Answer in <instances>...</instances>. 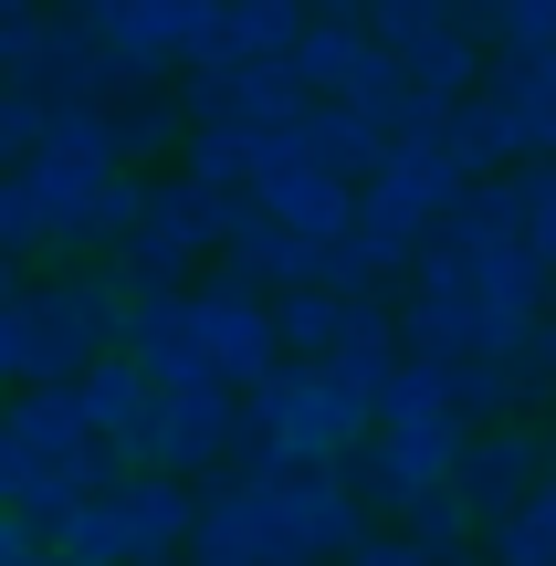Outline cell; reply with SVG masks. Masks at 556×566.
Listing matches in <instances>:
<instances>
[{"mask_svg":"<svg viewBox=\"0 0 556 566\" xmlns=\"http://www.w3.org/2000/svg\"><path fill=\"white\" fill-rule=\"evenodd\" d=\"M368 441V399H357L336 367L273 357L263 378L242 388V462L252 472H336Z\"/></svg>","mask_w":556,"mask_h":566,"instance_id":"cell-1","label":"cell"},{"mask_svg":"<svg viewBox=\"0 0 556 566\" xmlns=\"http://www.w3.org/2000/svg\"><path fill=\"white\" fill-rule=\"evenodd\" d=\"M11 315H21V388H63L74 367H95L116 346L126 283L116 263H42V273H21Z\"/></svg>","mask_w":556,"mask_h":566,"instance_id":"cell-2","label":"cell"},{"mask_svg":"<svg viewBox=\"0 0 556 566\" xmlns=\"http://www.w3.org/2000/svg\"><path fill=\"white\" fill-rule=\"evenodd\" d=\"M231 210H242V189H200V179H147L137 189V221L116 231V283L126 294H179V283H200L210 263H221V231H231Z\"/></svg>","mask_w":556,"mask_h":566,"instance_id":"cell-3","label":"cell"},{"mask_svg":"<svg viewBox=\"0 0 556 566\" xmlns=\"http://www.w3.org/2000/svg\"><path fill=\"white\" fill-rule=\"evenodd\" d=\"M189 514H200V483H168V472L116 462L53 525V556H74V566H147V556H179L189 546Z\"/></svg>","mask_w":556,"mask_h":566,"instance_id":"cell-4","label":"cell"},{"mask_svg":"<svg viewBox=\"0 0 556 566\" xmlns=\"http://www.w3.org/2000/svg\"><path fill=\"white\" fill-rule=\"evenodd\" d=\"M21 200H32V231H42V263H105L116 231L137 221V168H105V158H21L11 168Z\"/></svg>","mask_w":556,"mask_h":566,"instance_id":"cell-5","label":"cell"},{"mask_svg":"<svg viewBox=\"0 0 556 566\" xmlns=\"http://www.w3.org/2000/svg\"><path fill=\"white\" fill-rule=\"evenodd\" d=\"M231 451H242V388L200 378V388H158V399H147L126 462H137V472H168V483H210Z\"/></svg>","mask_w":556,"mask_h":566,"instance_id":"cell-6","label":"cell"},{"mask_svg":"<svg viewBox=\"0 0 556 566\" xmlns=\"http://www.w3.org/2000/svg\"><path fill=\"white\" fill-rule=\"evenodd\" d=\"M200 32H210V0H105V11H95V42H105L116 95H137V84H179L189 53H200Z\"/></svg>","mask_w":556,"mask_h":566,"instance_id":"cell-7","label":"cell"},{"mask_svg":"<svg viewBox=\"0 0 556 566\" xmlns=\"http://www.w3.org/2000/svg\"><path fill=\"white\" fill-rule=\"evenodd\" d=\"M263 483V514H273V535H284L305 566H336L368 535V504L347 493V472H252Z\"/></svg>","mask_w":556,"mask_h":566,"instance_id":"cell-8","label":"cell"},{"mask_svg":"<svg viewBox=\"0 0 556 566\" xmlns=\"http://www.w3.org/2000/svg\"><path fill=\"white\" fill-rule=\"evenodd\" d=\"M189 315H200V357H210L221 388H252L273 357H284V346H273V294H252V283H231V273L189 283Z\"/></svg>","mask_w":556,"mask_h":566,"instance_id":"cell-9","label":"cell"},{"mask_svg":"<svg viewBox=\"0 0 556 566\" xmlns=\"http://www.w3.org/2000/svg\"><path fill=\"white\" fill-rule=\"evenodd\" d=\"M536 483H546V441H536V420L473 430V441H462V462H452V493H462V514H473V525H504V514H515Z\"/></svg>","mask_w":556,"mask_h":566,"instance_id":"cell-10","label":"cell"},{"mask_svg":"<svg viewBox=\"0 0 556 566\" xmlns=\"http://www.w3.org/2000/svg\"><path fill=\"white\" fill-rule=\"evenodd\" d=\"M189 566H305L273 535V514H263V483H221V493H200V514H189V546H179Z\"/></svg>","mask_w":556,"mask_h":566,"instance_id":"cell-11","label":"cell"},{"mask_svg":"<svg viewBox=\"0 0 556 566\" xmlns=\"http://www.w3.org/2000/svg\"><path fill=\"white\" fill-rule=\"evenodd\" d=\"M21 95H32L42 116H53V105H105V95H116L95 21H74V11H42V21H32V63H21Z\"/></svg>","mask_w":556,"mask_h":566,"instance_id":"cell-12","label":"cell"},{"mask_svg":"<svg viewBox=\"0 0 556 566\" xmlns=\"http://www.w3.org/2000/svg\"><path fill=\"white\" fill-rule=\"evenodd\" d=\"M116 357L147 367V388H200L210 357H200V315H189V283L179 294H126L116 315Z\"/></svg>","mask_w":556,"mask_h":566,"instance_id":"cell-13","label":"cell"},{"mask_svg":"<svg viewBox=\"0 0 556 566\" xmlns=\"http://www.w3.org/2000/svg\"><path fill=\"white\" fill-rule=\"evenodd\" d=\"M305 11L315 0H210V32H200V53H189V74H200V63H284L294 32H305Z\"/></svg>","mask_w":556,"mask_h":566,"instance_id":"cell-14","label":"cell"},{"mask_svg":"<svg viewBox=\"0 0 556 566\" xmlns=\"http://www.w3.org/2000/svg\"><path fill=\"white\" fill-rule=\"evenodd\" d=\"M63 399H74V420L126 462V441H137V420H147V399H158V388H147L137 357H116V346H105L95 367H74V378H63Z\"/></svg>","mask_w":556,"mask_h":566,"instance_id":"cell-15","label":"cell"},{"mask_svg":"<svg viewBox=\"0 0 556 566\" xmlns=\"http://www.w3.org/2000/svg\"><path fill=\"white\" fill-rule=\"evenodd\" d=\"M294 158H315L326 179H368L378 158H389V126L378 116H357V105H336V95H305V116H294Z\"/></svg>","mask_w":556,"mask_h":566,"instance_id":"cell-16","label":"cell"},{"mask_svg":"<svg viewBox=\"0 0 556 566\" xmlns=\"http://www.w3.org/2000/svg\"><path fill=\"white\" fill-rule=\"evenodd\" d=\"M179 137H189V116H179V84H137V95H105V147H116V168H168L179 158Z\"/></svg>","mask_w":556,"mask_h":566,"instance_id":"cell-17","label":"cell"},{"mask_svg":"<svg viewBox=\"0 0 556 566\" xmlns=\"http://www.w3.org/2000/svg\"><path fill=\"white\" fill-rule=\"evenodd\" d=\"M357 63H368V21H357V11H305V32H294L284 74L305 84V95H347Z\"/></svg>","mask_w":556,"mask_h":566,"instance_id":"cell-18","label":"cell"},{"mask_svg":"<svg viewBox=\"0 0 556 566\" xmlns=\"http://www.w3.org/2000/svg\"><path fill=\"white\" fill-rule=\"evenodd\" d=\"M483 95L515 116L525 158H556V53L546 63H494V53H483Z\"/></svg>","mask_w":556,"mask_h":566,"instance_id":"cell-19","label":"cell"},{"mask_svg":"<svg viewBox=\"0 0 556 566\" xmlns=\"http://www.w3.org/2000/svg\"><path fill=\"white\" fill-rule=\"evenodd\" d=\"M347 315H357V294H336V283H284V294H273V346L315 367V357L347 346Z\"/></svg>","mask_w":556,"mask_h":566,"instance_id":"cell-20","label":"cell"},{"mask_svg":"<svg viewBox=\"0 0 556 566\" xmlns=\"http://www.w3.org/2000/svg\"><path fill=\"white\" fill-rule=\"evenodd\" d=\"M399 74H410V95H431V105H462L483 84V42L462 32V21H441V32H420L410 53H399Z\"/></svg>","mask_w":556,"mask_h":566,"instance_id":"cell-21","label":"cell"},{"mask_svg":"<svg viewBox=\"0 0 556 566\" xmlns=\"http://www.w3.org/2000/svg\"><path fill=\"white\" fill-rule=\"evenodd\" d=\"M483 556L494 566H556V483H536L504 525H483Z\"/></svg>","mask_w":556,"mask_h":566,"instance_id":"cell-22","label":"cell"},{"mask_svg":"<svg viewBox=\"0 0 556 566\" xmlns=\"http://www.w3.org/2000/svg\"><path fill=\"white\" fill-rule=\"evenodd\" d=\"M483 53L494 63H546L556 53V0H483Z\"/></svg>","mask_w":556,"mask_h":566,"instance_id":"cell-23","label":"cell"},{"mask_svg":"<svg viewBox=\"0 0 556 566\" xmlns=\"http://www.w3.org/2000/svg\"><path fill=\"white\" fill-rule=\"evenodd\" d=\"M399 535H420L431 556H473V546H483V525L462 514V493H452V483H431V493H420V504L399 514Z\"/></svg>","mask_w":556,"mask_h":566,"instance_id":"cell-24","label":"cell"},{"mask_svg":"<svg viewBox=\"0 0 556 566\" xmlns=\"http://www.w3.org/2000/svg\"><path fill=\"white\" fill-rule=\"evenodd\" d=\"M515 231H525V252H536L546 283H556V158H525L515 168Z\"/></svg>","mask_w":556,"mask_h":566,"instance_id":"cell-25","label":"cell"},{"mask_svg":"<svg viewBox=\"0 0 556 566\" xmlns=\"http://www.w3.org/2000/svg\"><path fill=\"white\" fill-rule=\"evenodd\" d=\"M357 21H368V42L410 53L420 32H441V21H452V0H357Z\"/></svg>","mask_w":556,"mask_h":566,"instance_id":"cell-26","label":"cell"},{"mask_svg":"<svg viewBox=\"0 0 556 566\" xmlns=\"http://www.w3.org/2000/svg\"><path fill=\"white\" fill-rule=\"evenodd\" d=\"M336 566H473V556H431L420 535H399V525H368V535H357V546L336 556Z\"/></svg>","mask_w":556,"mask_h":566,"instance_id":"cell-27","label":"cell"},{"mask_svg":"<svg viewBox=\"0 0 556 566\" xmlns=\"http://www.w3.org/2000/svg\"><path fill=\"white\" fill-rule=\"evenodd\" d=\"M32 147H42V105L21 95V84H0V179H11Z\"/></svg>","mask_w":556,"mask_h":566,"instance_id":"cell-28","label":"cell"},{"mask_svg":"<svg viewBox=\"0 0 556 566\" xmlns=\"http://www.w3.org/2000/svg\"><path fill=\"white\" fill-rule=\"evenodd\" d=\"M42 556H53V546H42L21 514H0V566H42Z\"/></svg>","mask_w":556,"mask_h":566,"instance_id":"cell-29","label":"cell"},{"mask_svg":"<svg viewBox=\"0 0 556 566\" xmlns=\"http://www.w3.org/2000/svg\"><path fill=\"white\" fill-rule=\"evenodd\" d=\"M42 11H74V21H95V11H105V0H42Z\"/></svg>","mask_w":556,"mask_h":566,"instance_id":"cell-30","label":"cell"},{"mask_svg":"<svg viewBox=\"0 0 556 566\" xmlns=\"http://www.w3.org/2000/svg\"><path fill=\"white\" fill-rule=\"evenodd\" d=\"M11 294H21V263H0V304H11Z\"/></svg>","mask_w":556,"mask_h":566,"instance_id":"cell-31","label":"cell"},{"mask_svg":"<svg viewBox=\"0 0 556 566\" xmlns=\"http://www.w3.org/2000/svg\"><path fill=\"white\" fill-rule=\"evenodd\" d=\"M536 441H546V483H556V420H546V430H536Z\"/></svg>","mask_w":556,"mask_h":566,"instance_id":"cell-32","label":"cell"},{"mask_svg":"<svg viewBox=\"0 0 556 566\" xmlns=\"http://www.w3.org/2000/svg\"><path fill=\"white\" fill-rule=\"evenodd\" d=\"M21 11H42V0H0V21H21Z\"/></svg>","mask_w":556,"mask_h":566,"instance_id":"cell-33","label":"cell"},{"mask_svg":"<svg viewBox=\"0 0 556 566\" xmlns=\"http://www.w3.org/2000/svg\"><path fill=\"white\" fill-rule=\"evenodd\" d=\"M147 566H189V556H147Z\"/></svg>","mask_w":556,"mask_h":566,"instance_id":"cell-34","label":"cell"},{"mask_svg":"<svg viewBox=\"0 0 556 566\" xmlns=\"http://www.w3.org/2000/svg\"><path fill=\"white\" fill-rule=\"evenodd\" d=\"M42 566H74V556H42Z\"/></svg>","mask_w":556,"mask_h":566,"instance_id":"cell-35","label":"cell"}]
</instances>
